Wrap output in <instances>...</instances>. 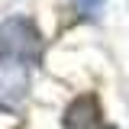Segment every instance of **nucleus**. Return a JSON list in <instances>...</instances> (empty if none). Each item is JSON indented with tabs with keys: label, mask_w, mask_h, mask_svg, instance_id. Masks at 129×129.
Masks as SVG:
<instances>
[{
	"label": "nucleus",
	"mask_w": 129,
	"mask_h": 129,
	"mask_svg": "<svg viewBox=\"0 0 129 129\" xmlns=\"http://www.w3.org/2000/svg\"><path fill=\"white\" fill-rule=\"evenodd\" d=\"M42 58V32L26 16L0 23V64H36Z\"/></svg>",
	"instance_id": "nucleus-1"
},
{
	"label": "nucleus",
	"mask_w": 129,
	"mask_h": 129,
	"mask_svg": "<svg viewBox=\"0 0 129 129\" xmlns=\"http://www.w3.org/2000/svg\"><path fill=\"white\" fill-rule=\"evenodd\" d=\"M64 129H113L103 119V107H100V97L97 94H81L68 103V110L61 116Z\"/></svg>",
	"instance_id": "nucleus-2"
},
{
	"label": "nucleus",
	"mask_w": 129,
	"mask_h": 129,
	"mask_svg": "<svg viewBox=\"0 0 129 129\" xmlns=\"http://www.w3.org/2000/svg\"><path fill=\"white\" fill-rule=\"evenodd\" d=\"M78 7H81V10H84V13H90V16H94L97 10L103 7V0H78Z\"/></svg>",
	"instance_id": "nucleus-3"
}]
</instances>
